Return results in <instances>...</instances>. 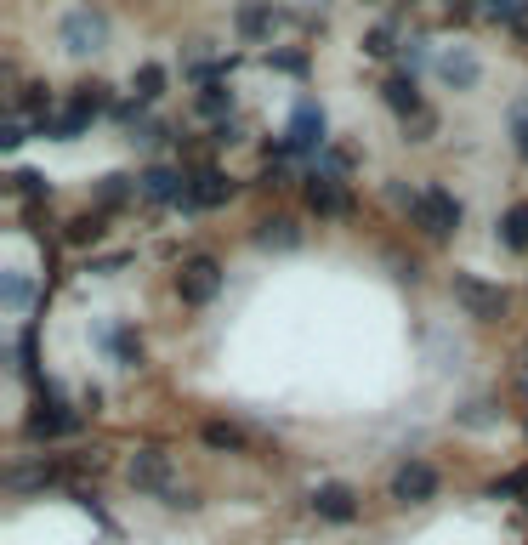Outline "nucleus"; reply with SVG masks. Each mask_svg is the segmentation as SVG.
<instances>
[{"mask_svg": "<svg viewBox=\"0 0 528 545\" xmlns=\"http://www.w3.org/2000/svg\"><path fill=\"white\" fill-rule=\"evenodd\" d=\"M409 222L426 233V239H449L460 228V199L449 188H421V199L409 205Z\"/></svg>", "mask_w": 528, "mask_h": 545, "instance_id": "obj_1", "label": "nucleus"}, {"mask_svg": "<svg viewBox=\"0 0 528 545\" xmlns=\"http://www.w3.org/2000/svg\"><path fill=\"white\" fill-rule=\"evenodd\" d=\"M63 52L69 57H91V52H103V40H108V18L97 12V6H74L69 18H63Z\"/></svg>", "mask_w": 528, "mask_h": 545, "instance_id": "obj_2", "label": "nucleus"}, {"mask_svg": "<svg viewBox=\"0 0 528 545\" xmlns=\"http://www.w3.org/2000/svg\"><path fill=\"white\" fill-rule=\"evenodd\" d=\"M216 290H222V267H216V256H188L182 273H176V296L188 301V307H205V301H216Z\"/></svg>", "mask_w": 528, "mask_h": 545, "instance_id": "obj_3", "label": "nucleus"}, {"mask_svg": "<svg viewBox=\"0 0 528 545\" xmlns=\"http://www.w3.org/2000/svg\"><path fill=\"white\" fill-rule=\"evenodd\" d=\"M455 301L472 318H483V324L506 318V290H500V284H483L477 273H455Z\"/></svg>", "mask_w": 528, "mask_h": 545, "instance_id": "obj_4", "label": "nucleus"}, {"mask_svg": "<svg viewBox=\"0 0 528 545\" xmlns=\"http://www.w3.org/2000/svg\"><path fill=\"white\" fill-rule=\"evenodd\" d=\"M125 483L142 489V494H171L176 489L171 483V455H165V449H137L131 466H125Z\"/></svg>", "mask_w": 528, "mask_h": 545, "instance_id": "obj_5", "label": "nucleus"}, {"mask_svg": "<svg viewBox=\"0 0 528 545\" xmlns=\"http://www.w3.org/2000/svg\"><path fill=\"white\" fill-rule=\"evenodd\" d=\"M290 148L296 154H324V137H330V120H324V108L318 103H296V114H290Z\"/></svg>", "mask_w": 528, "mask_h": 545, "instance_id": "obj_6", "label": "nucleus"}, {"mask_svg": "<svg viewBox=\"0 0 528 545\" xmlns=\"http://www.w3.org/2000/svg\"><path fill=\"white\" fill-rule=\"evenodd\" d=\"M432 494H438V472H432L426 460H404V466L392 472V500H398V506H421Z\"/></svg>", "mask_w": 528, "mask_h": 545, "instance_id": "obj_7", "label": "nucleus"}, {"mask_svg": "<svg viewBox=\"0 0 528 545\" xmlns=\"http://www.w3.org/2000/svg\"><path fill=\"white\" fill-rule=\"evenodd\" d=\"M137 194L154 199V205H188V176L171 171V165H148L137 176Z\"/></svg>", "mask_w": 528, "mask_h": 545, "instance_id": "obj_8", "label": "nucleus"}, {"mask_svg": "<svg viewBox=\"0 0 528 545\" xmlns=\"http://www.w3.org/2000/svg\"><path fill=\"white\" fill-rule=\"evenodd\" d=\"M74 426H80V415H74L63 398H57L52 387H46V398H40V409L29 415V438H69Z\"/></svg>", "mask_w": 528, "mask_h": 545, "instance_id": "obj_9", "label": "nucleus"}, {"mask_svg": "<svg viewBox=\"0 0 528 545\" xmlns=\"http://www.w3.org/2000/svg\"><path fill=\"white\" fill-rule=\"evenodd\" d=\"M307 205H313L318 216H352V194H347V182L330 171H313L307 176Z\"/></svg>", "mask_w": 528, "mask_h": 545, "instance_id": "obj_10", "label": "nucleus"}, {"mask_svg": "<svg viewBox=\"0 0 528 545\" xmlns=\"http://www.w3.org/2000/svg\"><path fill=\"white\" fill-rule=\"evenodd\" d=\"M313 511L324 517V523H352V517H358V494H352L347 483H318Z\"/></svg>", "mask_w": 528, "mask_h": 545, "instance_id": "obj_11", "label": "nucleus"}, {"mask_svg": "<svg viewBox=\"0 0 528 545\" xmlns=\"http://www.w3.org/2000/svg\"><path fill=\"white\" fill-rule=\"evenodd\" d=\"M228 194H233V182L222 171H211V165L188 176V205L194 211H216V205H228Z\"/></svg>", "mask_w": 528, "mask_h": 545, "instance_id": "obj_12", "label": "nucleus"}, {"mask_svg": "<svg viewBox=\"0 0 528 545\" xmlns=\"http://www.w3.org/2000/svg\"><path fill=\"white\" fill-rule=\"evenodd\" d=\"M438 74H443V86H455V91H472L477 86V74H483V63H477L466 46H449V52L438 57Z\"/></svg>", "mask_w": 528, "mask_h": 545, "instance_id": "obj_13", "label": "nucleus"}, {"mask_svg": "<svg viewBox=\"0 0 528 545\" xmlns=\"http://www.w3.org/2000/svg\"><path fill=\"white\" fill-rule=\"evenodd\" d=\"M233 23H239V35L245 40H267L273 35V23H279V12H273V0H245V6L233 12Z\"/></svg>", "mask_w": 528, "mask_h": 545, "instance_id": "obj_14", "label": "nucleus"}, {"mask_svg": "<svg viewBox=\"0 0 528 545\" xmlns=\"http://www.w3.org/2000/svg\"><path fill=\"white\" fill-rule=\"evenodd\" d=\"M381 91H387V108H392V114H404V120H421V114H426V108H421V91H415V74H392Z\"/></svg>", "mask_w": 528, "mask_h": 545, "instance_id": "obj_15", "label": "nucleus"}, {"mask_svg": "<svg viewBox=\"0 0 528 545\" xmlns=\"http://www.w3.org/2000/svg\"><path fill=\"white\" fill-rule=\"evenodd\" d=\"M256 245H262V250H296L301 245V228L290 222V216H267L262 228H256Z\"/></svg>", "mask_w": 528, "mask_h": 545, "instance_id": "obj_16", "label": "nucleus"}, {"mask_svg": "<svg viewBox=\"0 0 528 545\" xmlns=\"http://www.w3.org/2000/svg\"><path fill=\"white\" fill-rule=\"evenodd\" d=\"M194 108L205 114V120H222V125H228V114H233V91L222 86V80H216V86H199V91H194Z\"/></svg>", "mask_w": 528, "mask_h": 545, "instance_id": "obj_17", "label": "nucleus"}, {"mask_svg": "<svg viewBox=\"0 0 528 545\" xmlns=\"http://www.w3.org/2000/svg\"><path fill=\"white\" fill-rule=\"evenodd\" d=\"M91 125V114H80V108H69V114H57V120L40 125V137H57V142H74L80 131Z\"/></svg>", "mask_w": 528, "mask_h": 545, "instance_id": "obj_18", "label": "nucleus"}, {"mask_svg": "<svg viewBox=\"0 0 528 545\" xmlns=\"http://www.w3.org/2000/svg\"><path fill=\"white\" fill-rule=\"evenodd\" d=\"M205 443H211V449H228V455H239L250 438H245V432H239L233 421H211V426H205Z\"/></svg>", "mask_w": 528, "mask_h": 545, "instance_id": "obj_19", "label": "nucleus"}, {"mask_svg": "<svg viewBox=\"0 0 528 545\" xmlns=\"http://www.w3.org/2000/svg\"><path fill=\"white\" fill-rule=\"evenodd\" d=\"M500 239H506L511 250H528V205H511L506 222H500Z\"/></svg>", "mask_w": 528, "mask_h": 545, "instance_id": "obj_20", "label": "nucleus"}, {"mask_svg": "<svg viewBox=\"0 0 528 545\" xmlns=\"http://www.w3.org/2000/svg\"><path fill=\"white\" fill-rule=\"evenodd\" d=\"M159 91H165V69H159V63H142L137 69V103H154Z\"/></svg>", "mask_w": 528, "mask_h": 545, "instance_id": "obj_21", "label": "nucleus"}, {"mask_svg": "<svg viewBox=\"0 0 528 545\" xmlns=\"http://www.w3.org/2000/svg\"><path fill=\"white\" fill-rule=\"evenodd\" d=\"M103 239V216H74L69 222V245H97Z\"/></svg>", "mask_w": 528, "mask_h": 545, "instance_id": "obj_22", "label": "nucleus"}, {"mask_svg": "<svg viewBox=\"0 0 528 545\" xmlns=\"http://www.w3.org/2000/svg\"><path fill=\"white\" fill-rule=\"evenodd\" d=\"M108 347H114V358H120V364H142V341L131 330H114V335H108Z\"/></svg>", "mask_w": 528, "mask_h": 545, "instance_id": "obj_23", "label": "nucleus"}, {"mask_svg": "<svg viewBox=\"0 0 528 545\" xmlns=\"http://www.w3.org/2000/svg\"><path fill=\"white\" fill-rule=\"evenodd\" d=\"M528 12V0H483V18H494V23H517Z\"/></svg>", "mask_w": 528, "mask_h": 545, "instance_id": "obj_24", "label": "nucleus"}, {"mask_svg": "<svg viewBox=\"0 0 528 545\" xmlns=\"http://www.w3.org/2000/svg\"><path fill=\"white\" fill-rule=\"evenodd\" d=\"M364 52L370 57H392L398 46H392V23H375L370 35H364Z\"/></svg>", "mask_w": 528, "mask_h": 545, "instance_id": "obj_25", "label": "nucleus"}, {"mask_svg": "<svg viewBox=\"0 0 528 545\" xmlns=\"http://www.w3.org/2000/svg\"><path fill=\"white\" fill-rule=\"evenodd\" d=\"M69 108H80V114H97V108H108V86H80Z\"/></svg>", "mask_w": 528, "mask_h": 545, "instance_id": "obj_26", "label": "nucleus"}, {"mask_svg": "<svg viewBox=\"0 0 528 545\" xmlns=\"http://www.w3.org/2000/svg\"><path fill=\"white\" fill-rule=\"evenodd\" d=\"M12 182H18V194H23V199H46V194H52V182H46L40 171H18Z\"/></svg>", "mask_w": 528, "mask_h": 545, "instance_id": "obj_27", "label": "nucleus"}, {"mask_svg": "<svg viewBox=\"0 0 528 545\" xmlns=\"http://www.w3.org/2000/svg\"><path fill=\"white\" fill-rule=\"evenodd\" d=\"M125 194H131V182H125V176H103V182H97V199H103V205H120Z\"/></svg>", "mask_w": 528, "mask_h": 545, "instance_id": "obj_28", "label": "nucleus"}, {"mask_svg": "<svg viewBox=\"0 0 528 545\" xmlns=\"http://www.w3.org/2000/svg\"><path fill=\"white\" fill-rule=\"evenodd\" d=\"M0 296H6V307H12V313H18V307H29V279H6V290H0Z\"/></svg>", "mask_w": 528, "mask_h": 545, "instance_id": "obj_29", "label": "nucleus"}, {"mask_svg": "<svg viewBox=\"0 0 528 545\" xmlns=\"http://www.w3.org/2000/svg\"><path fill=\"white\" fill-rule=\"evenodd\" d=\"M267 63H273V69H284V74H301V69H307V57H301V52H273Z\"/></svg>", "mask_w": 528, "mask_h": 545, "instance_id": "obj_30", "label": "nucleus"}, {"mask_svg": "<svg viewBox=\"0 0 528 545\" xmlns=\"http://www.w3.org/2000/svg\"><path fill=\"white\" fill-rule=\"evenodd\" d=\"M511 131H517V148L528 154V103H517V108H511Z\"/></svg>", "mask_w": 528, "mask_h": 545, "instance_id": "obj_31", "label": "nucleus"}, {"mask_svg": "<svg viewBox=\"0 0 528 545\" xmlns=\"http://www.w3.org/2000/svg\"><path fill=\"white\" fill-rule=\"evenodd\" d=\"M18 370H23V375H35V330L18 341Z\"/></svg>", "mask_w": 528, "mask_h": 545, "instance_id": "obj_32", "label": "nucleus"}, {"mask_svg": "<svg viewBox=\"0 0 528 545\" xmlns=\"http://www.w3.org/2000/svg\"><path fill=\"white\" fill-rule=\"evenodd\" d=\"M421 63H426V40H404V69L415 74Z\"/></svg>", "mask_w": 528, "mask_h": 545, "instance_id": "obj_33", "label": "nucleus"}, {"mask_svg": "<svg viewBox=\"0 0 528 545\" xmlns=\"http://www.w3.org/2000/svg\"><path fill=\"white\" fill-rule=\"evenodd\" d=\"M432 131H438V120H432V114H421V120H409V142H432Z\"/></svg>", "mask_w": 528, "mask_h": 545, "instance_id": "obj_34", "label": "nucleus"}, {"mask_svg": "<svg viewBox=\"0 0 528 545\" xmlns=\"http://www.w3.org/2000/svg\"><path fill=\"white\" fill-rule=\"evenodd\" d=\"M23 137H29V125H23V120H12L6 131H0V148H18Z\"/></svg>", "mask_w": 528, "mask_h": 545, "instance_id": "obj_35", "label": "nucleus"}, {"mask_svg": "<svg viewBox=\"0 0 528 545\" xmlns=\"http://www.w3.org/2000/svg\"><path fill=\"white\" fill-rule=\"evenodd\" d=\"M523 489H528V477H523V472H517V477H506V483H494V489H489V494H494V500H500V494H523Z\"/></svg>", "mask_w": 528, "mask_h": 545, "instance_id": "obj_36", "label": "nucleus"}, {"mask_svg": "<svg viewBox=\"0 0 528 545\" xmlns=\"http://www.w3.org/2000/svg\"><path fill=\"white\" fill-rule=\"evenodd\" d=\"M511 35H517V40H523V46H528V12H523V18H517V23H511Z\"/></svg>", "mask_w": 528, "mask_h": 545, "instance_id": "obj_37", "label": "nucleus"}]
</instances>
